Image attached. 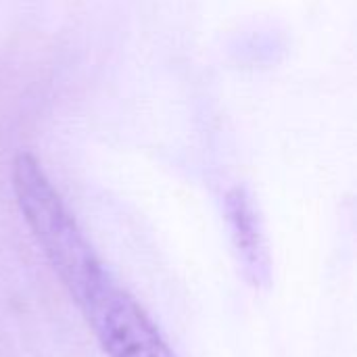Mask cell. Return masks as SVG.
<instances>
[{
  "label": "cell",
  "instance_id": "1",
  "mask_svg": "<svg viewBox=\"0 0 357 357\" xmlns=\"http://www.w3.org/2000/svg\"><path fill=\"white\" fill-rule=\"evenodd\" d=\"M13 188L21 215L52 272L79 305L111 274L31 155H17Z\"/></svg>",
  "mask_w": 357,
  "mask_h": 357
},
{
  "label": "cell",
  "instance_id": "2",
  "mask_svg": "<svg viewBox=\"0 0 357 357\" xmlns=\"http://www.w3.org/2000/svg\"><path fill=\"white\" fill-rule=\"evenodd\" d=\"M77 307L107 357H178L142 305L111 276Z\"/></svg>",
  "mask_w": 357,
  "mask_h": 357
},
{
  "label": "cell",
  "instance_id": "3",
  "mask_svg": "<svg viewBox=\"0 0 357 357\" xmlns=\"http://www.w3.org/2000/svg\"><path fill=\"white\" fill-rule=\"evenodd\" d=\"M228 218H230L232 238L245 278L255 289H268L272 278L270 253L266 247V238L259 230L257 218L253 213V207L249 205L243 192L230 195Z\"/></svg>",
  "mask_w": 357,
  "mask_h": 357
}]
</instances>
